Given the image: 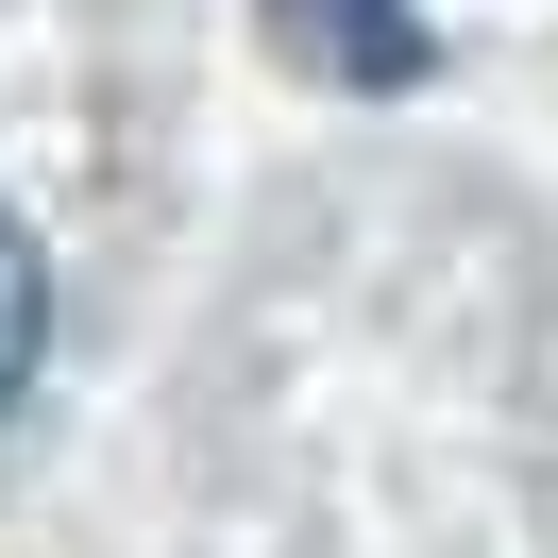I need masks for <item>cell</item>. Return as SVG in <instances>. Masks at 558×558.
Wrapping results in <instances>:
<instances>
[{"mask_svg":"<svg viewBox=\"0 0 558 558\" xmlns=\"http://www.w3.org/2000/svg\"><path fill=\"white\" fill-rule=\"evenodd\" d=\"M271 51H305V69H339V85H423L440 69V35H423L407 0H271Z\"/></svg>","mask_w":558,"mask_h":558,"instance_id":"6da1fadb","label":"cell"},{"mask_svg":"<svg viewBox=\"0 0 558 558\" xmlns=\"http://www.w3.org/2000/svg\"><path fill=\"white\" fill-rule=\"evenodd\" d=\"M35 355H51V254L17 238V220H0V407L35 389Z\"/></svg>","mask_w":558,"mask_h":558,"instance_id":"7a4b0ae2","label":"cell"}]
</instances>
